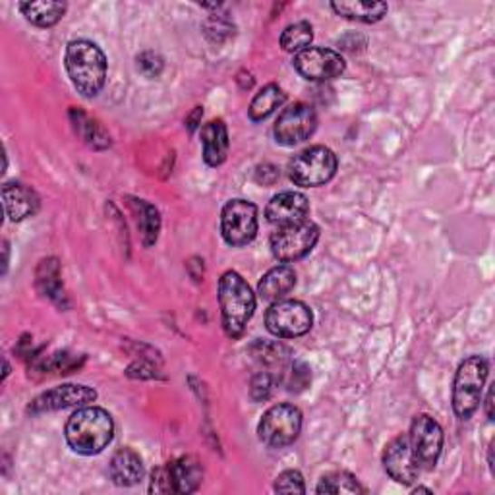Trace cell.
Instances as JSON below:
<instances>
[{"label":"cell","mask_w":495,"mask_h":495,"mask_svg":"<svg viewBox=\"0 0 495 495\" xmlns=\"http://www.w3.org/2000/svg\"><path fill=\"white\" fill-rule=\"evenodd\" d=\"M312 310L300 300L273 302L266 314L267 331L279 339L302 337L312 329Z\"/></svg>","instance_id":"8"},{"label":"cell","mask_w":495,"mask_h":495,"mask_svg":"<svg viewBox=\"0 0 495 495\" xmlns=\"http://www.w3.org/2000/svg\"><path fill=\"white\" fill-rule=\"evenodd\" d=\"M315 491L317 493H333V495H341V493L354 495V493H364V488L360 486V482L351 472L335 471L319 480Z\"/></svg>","instance_id":"27"},{"label":"cell","mask_w":495,"mask_h":495,"mask_svg":"<svg viewBox=\"0 0 495 495\" xmlns=\"http://www.w3.org/2000/svg\"><path fill=\"white\" fill-rule=\"evenodd\" d=\"M66 3H53V0H41V3H22L20 10L27 22L37 27H53L61 22L66 14Z\"/></svg>","instance_id":"23"},{"label":"cell","mask_w":495,"mask_h":495,"mask_svg":"<svg viewBox=\"0 0 495 495\" xmlns=\"http://www.w3.org/2000/svg\"><path fill=\"white\" fill-rule=\"evenodd\" d=\"M317 240L319 227L306 219L295 225L277 228L271 235V252L283 264H293V261L308 256Z\"/></svg>","instance_id":"7"},{"label":"cell","mask_w":495,"mask_h":495,"mask_svg":"<svg viewBox=\"0 0 495 495\" xmlns=\"http://www.w3.org/2000/svg\"><path fill=\"white\" fill-rule=\"evenodd\" d=\"M488 372L490 364L484 356H471L459 366L453 385V409L461 420H469L478 411Z\"/></svg>","instance_id":"4"},{"label":"cell","mask_w":495,"mask_h":495,"mask_svg":"<svg viewBox=\"0 0 495 495\" xmlns=\"http://www.w3.org/2000/svg\"><path fill=\"white\" fill-rule=\"evenodd\" d=\"M150 490L155 491V493H170V491H174L169 467H163V469L153 471V476H151V488H150Z\"/></svg>","instance_id":"34"},{"label":"cell","mask_w":495,"mask_h":495,"mask_svg":"<svg viewBox=\"0 0 495 495\" xmlns=\"http://www.w3.org/2000/svg\"><path fill=\"white\" fill-rule=\"evenodd\" d=\"M414 493H432V490H428V488H416Z\"/></svg>","instance_id":"38"},{"label":"cell","mask_w":495,"mask_h":495,"mask_svg":"<svg viewBox=\"0 0 495 495\" xmlns=\"http://www.w3.org/2000/svg\"><path fill=\"white\" fill-rule=\"evenodd\" d=\"M138 70L141 72V74L145 78H159L161 76V72L165 68V63H163V58L159 56L157 53L153 51H145L141 53L138 58Z\"/></svg>","instance_id":"31"},{"label":"cell","mask_w":495,"mask_h":495,"mask_svg":"<svg viewBox=\"0 0 495 495\" xmlns=\"http://www.w3.org/2000/svg\"><path fill=\"white\" fill-rule=\"evenodd\" d=\"M219 306L225 333L230 339H240L256 310V295L240 273L227 271L221 277Z\"/></svg>","instance_id":"3"},{"label":"cell","mask_w":495,"mask_h":495,"mask_svg":"<svg viewBox=\"0 0 495 495\" xmlns=\"http://www.w3.org/2000/svg\"><path fill=\"white\" fill-rule=\"evenodd\" d=\"M109 474L116 486H136L143 480V462L134 449H121L111 459Z\"/></svg>","instance_id":"17"},{"label":"cell","mask_w":495,"mask_h":495,"mask_svg":"<svg viewBox=\"0 0 495 495\" xmlns=\"http://www.w3.org/2000/svg\"><path fill=\"white\" fill-rule=\"evenodd\" d=\"M337 155L325 145H314L288 163V177L296 186L315 188L329 182L337 172Z\"/></svg>","instance_id":"5"},{"label":"cell","mask_w":495,"mask_h":495,"mask_svg":"<svg viewBox=\"0 0 495 495\" xmlns=\"http://www.w3.org/2000/svg\"><path fill=\"white\" fill-rule=\"evenodd\" d=\"M64 64L72 85L78 93L92 99L101 93L107 82V56L99 45L87 39L70 41Z\"/></svg>","instance_id":"1"},{"label":"cell","mask_w":495,"mask_h":495,"mask_svg":"<svg viewBox=\"0 0 495 495\" xmlns=\"http://www.w3.org/2000/svg\"><path fill=\"white\" fill-rule=\"evenodd\" d=\"M8 374H10V366H8V362L5 360V380L8 377Z\"/></svg>","instance_id":"39"},{"label":"cell","mask_w":495,"mask_h":495,"mask_svg":"<svg viewBox=\"0 0 495 495\" xmlns=\"http://www.w3.org/2000/svg\"><path fill=\"white\" fill-rule=\"evenodd\" d=\"M285 385L288 387V391H302L308 387L310 380H312V374H310V368L306 366L304 362H293L290 364L288 372L285 374Z\"/></svg>","instance_id":"30"},{"label":"cell","mask_w":495,"mask_h":495,"mask_svg":"<svg viewBox=\"0 0 495 495\" xmlns=\"http://www.w3.org/2000/svg\"><path fill=\"white\" fill-rule=\"evenodd\" d=\"M174 493H192L203 480V467L196 457H180L169 464Z\"/></svg>","instance_id":"20"},{"label":"cell","mask_w":495,"mask_h":495,"mask_svg":"<svg viewBox=\"0 0 495 495\" xmlns=\"http://www.w3.org/2000/svg\"><path fill=\"white\" fill-rule=\"evenodd\" d=\"M97 399V391L87 385H61L54 387L47 393L39 395L32 404H29V412L41 414L51 411H64L72 409V406H85Z\"/></svg>","instance_id":"14"},{"label":"cell","mask_w":495,"mask_h":495,"mask_svg":"<svg viewBox=\"0 0 495 495\" xmlns=\"http://www.w3.org/2000/svg\"><path fill=\"white\" fill-rule=\"evenodd\" d=\"M275 491L279 493H306L304 478L298 471H285L275 482Z\"/></svg>","instance_id":"32"},{"label":"cell","mask_w":495,"mask_h":495,"mask_svg":"<svg viewBox=\"0 0 495 495\" xmlns=\"http://www.w3.org/2000/svg\"><path fill=\"white\" fill-rule=\"evenodd\" d=\"M286 101V93L277 83H269L261 90L250 105V119L259 122L266 121L269 114H273Z\"/></svg>","instance_id":"26"},{"label":"cell","mask_w":495,"mask_h":495,"mask_svg":"<svg viewBox=\"0 0 495 495\" xmlns=\"http://www.w3.org/2000/svg\"><path fill=\"white\" fill-rule=\"evenodd\" d=\"M317 128V116L314 107L306 103H295L286 107L279 119L275 122L273 134L277 143L285 148H295V145L310 140Z\"/></svg>","instance_id":"10"},{"label":"cell","mask_w":495,"mask_h":495,"mask_svg":"<svg viewBox=\"0 0 495 495\" xmlns=\"http://www.w3.org/2000/svg\"><path fill=\"white\" fill-rule=\"evenodd\" d=\"M37 286L45 296H49L51 300L64 304L66 295L63 290V283H61V267H58V261L54 257L43 259L39 267H37Z\"/></svg>","instance_id":"25"},{"label":"cell","mask_w":495,"mask_h":495,"mask_svg":"<svg viewBox=\"0 0 495 495\" xmlns=\"http://www.w3.org/2000/svg\"><path fill=\"white\" fill-rule=\"evenodd\" d=\"M66 442L80 455H99L114 438L112 416L99 406H83L66 422Z\"/></svg>","instance_id":"2"},{"label":"cell","mask_w":495,"mask_h":495,"mask_svg":"<svg viewBox=\"0 0 495 495\" xmlns=\"http://www.w3.org/2000/svg\"><path fill=\"white\" fill-rule=\"evenodd\" d=\"M314 39V27L310 22H296L290 24L281 35V47L286 53H300L310 47Z\"/></svg>","instance_id":"28"},{"label":"cell","mask_w":495,"mask_h":495,"mask_svg":"<svg viewBox=\"0 0 495 495\" xmlns=\"http://www.w3.org/2000/svg\"><path fill=\"white\" fill-rule=\"evenodd\" d=\"M486 412H488V418L493 420V389L488 391V399H486Z\"/></svg>","instance_id":"37"},{"label":"cell","mask_w":495,"mask_h":495,"mask_svg":"<svg viewBox=\"0 0 495 495\" xmlns=\"http://www.w3.org/2000/svg\"><path fill=\"white\" fill-rule=\"evenodd\" d=\"M3 203L6 215L14 223H20L34 217L39 211V196L34 188H29L22 182H6L3 186Z\"/></svg>","instance_id":"16"},{"label":"cell","mask_w":495,"mask_h":495,"mask_svg":"<svg viewBox=\"0 0 495 495\" xmlns=\"http://www.w3.org/2000/svg\"><path fill=\"white\" fill-rule=\"evenodd\" d=\"M310 213V201L300 192H281L271 198L266 208L267 221L277 227L306 221Z\"/></svg>","instance_id":"15"},{"label":"cell","mask_w":495,"mask_h":495,"mask_svg":"<svg viewBox=\"0 0 495 495\" xmlns=\"http://www.w3.org/2000/svg\"><path fill=\"white\" fill-rule=\"evenodd\" d=\"M203 159L209 167H219L228 155V132L223 121H211L201 128Z\"/></svg>","instance_id":"18"},{"label":"cell","mask_w":495,"mask_h":495,"mask_svg":"<svg viewBox=\"0 0 495 495\" xmlns=\"http://www.w3.org/2000/svg\"><path fill=\"white\" fill-rule=\"evenodd\" d=\"M296 285V271L288 264L269 269L257 285V295L266 302H279Z\"/></svg>","instance_id":"19"},{"label":"cell","mask_w":495,"mask_h":495,"mask_svg":"<svg viewBox=\"0 0 495 495\" xmlns=\"http://www.w3.org/2000/svg\"><path fill=\"white\" fill-rule=\"evenodd\" d=\"M201 114H203V111H201V107H196L194 109V112L190 114V116H188V119H186V126H188V132H194V130L199 126V121H201Z\"/></svg>","instance_id":"36"},{"label":"cell","mask_w":495,"mask_h":495,"mask_svg":"<svg viewBox=\"0 0 495 495\" xmlns=\"http://www.w3.org/2000/svg\"><path fill=\"white\" fill-rule=\"evenodd\" d=\"M293 64L298 74L310 82H327L339 78L346 68L345 58L337 51L324 47H308L296 53Z\"/></svg>","instance_id":"12"},{"label":"cell","mask_w":495,"mask_h":495,"mask_svg":"<svg viewBox=\"0 0 495 495\" xmlns=\"http://www.w3.org/2000/svg\"><path fill=\"white\" fill-rule=\"evenodd\" d=\"M277 179H279V170H277L273 165H264L259 167L257 172H256V180L259 184H266V186H271Z\"/></svg>","instance_id":"35"},{"label":"cell","mask_w":495,"mask_h":495,"mask_svg":"<svg viewBox=\"0 0 495 495\" xmlns=\"http://www.w3.org/2000/svg\"><path fill=\"white\" fill-rule=\"evenodd\" d=\"M70 119L74 124L76 132L82 136V140L93 150H107L111 145V138L103 130V126L97 124L92 116H87L80 109H70Z\"/></svg>","instance_id":"24"},{"label":"cell","mask_w":495,"mask_h":495,"mask_svg":"<svg viewBox=\"0 0 495 495\" xmlns=\"http://www.w3.org/2000/svg\"><path fill=\"white\" fill-rule=\"evenodd\" d=\"M383 469L399 484L411 486L420 476V464L414 455L409 433H401L391 440L383 451Z\"/></svg>","instance_id":"13"},{"label":"cell","mask_w":495,"mask_h":495,"mask_svg":"<svg viewBox=\"0 0 495 495\" xmlns=\"http://www.w3.org/2000/svg\"><path fill=\"white\" fill-rule=\"evenodd\" d=\"M409 438L420 469L433 471L443 451V430L438 424V420H433L428 414H418L412 420Z\"/></svg>","instance_id":"11"},{"label":"cell","mask_w":495,"mask_h":495,"mask_svg":"<svg viewBox=\"0 0 495 495\" xmlns=\"http://www.w3.org/2000/svg\"><path fill=\"white\" fill-rule=\"evenodd\" d=\"M221 232L228 246H246L257 235V208L248 199H230L223 208Z\"/></svg>","instance_id":"9"},{"label":"cell","mask_w":495,"mask_h":495,"mask_svg":"<svg viewBox=\"0 0 495 495\" xmlns=\"http://www.w3.org/2000/svg\"><path fill=\"white\" fill-rule=\"evenodd\" d=\"M273 385L275 380L269 372H259L257 375H254L252 380V387H250V395L254 401H267L273 393Z\"/></svg>","instance_id":"33"},{"label":"cell","mask_w":495,"mask_h":495,"mask_svg":"<svg viewBox=\"0 0 495 495\" xmlns=\"http://www.w3.org/2000/svg\"><path fill=\"white\" fill-rule=\"evenodd\" d=\"M130 208H132L136 215V225L143 246H153L159 238V230H161V215H159V209L151 206L150 201L134 198L130 199Z\"/></svg>","instance_id":"22"},{"label":"cell","mask_w":495,"mask_h":495,"mask_svg":"<svg viewBox=\"0 0 495 495\" xmlns=\"http://www.w3.org/2000/svg\"><path fill=\"white\" fill-rule=\"evenodd\" d=\"M252 353L256 360H259L264 366H279V368H283V364L286 362V356H288V351L279 343H256L252 346Z\"/></svg>","instance_id":"29"},{"label":"cell","mask_w":495,"mask_h":495,"mask_svg":"<svg viewBox=\"0 0 495 495\" xmlns=\"http://www.w3.org/2000/svg\"><path fill=\"white\" fill-rule=\"evenodd\" d=\"M302 430V412L295 404H275L261 416L257 433L269 447L281 449L298 440Z\"/></svg>","instance_id":"6"},{"label":"cell","mask_w":495,"mask_h":495,"mask_svg":"<svg viewBox=\"0 0 495 495\" xmlns=\"http://www.w3.org/2000/svg\"><path fill=\"white\" fill-rule=\"evenodd\" d=\"M331 8L339 16L362 24H375L383 20L389 10L387 3H370V0H341V3H331Z\"/></svg>","instance_id":"21"}]
</instances>
